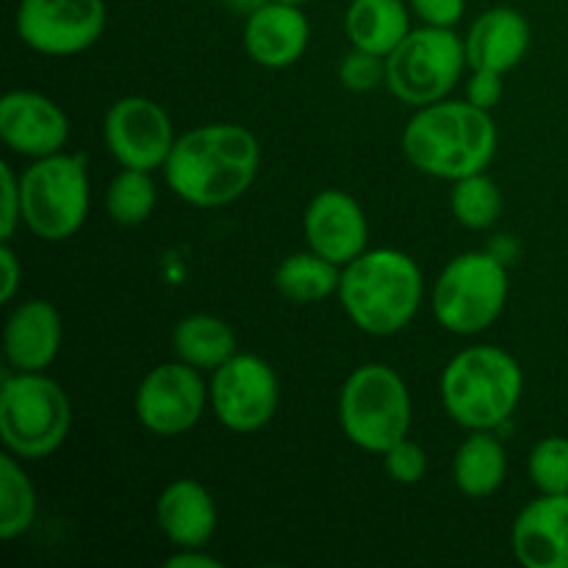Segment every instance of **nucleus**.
<instances>
[{"mask_svg": "<svg viewBox=\"0 0 568 568\" xmlns=\"http://www.w3.org/2000/svg\"><path fill=\"white\" fill-rule=\"evenodd\" d=\"M103 139L122 170H159L175 148L170 114L142 94L120 98L105 111Z\"/></svg>", "mask_w": 568, "mask_h": 568, "instance_id": "f8f14e48", "label": "nucleus"}, {"mask_svg": "<svg viewBox=\"0 0 568 568\" xmlns=\"http://www.w3.org/2000/svg\"><path fill=\"white\" fill-rule=\"evenodd\" d=\"M0 266H3V288H0V300H3V303H11L17 288H20L22 283V264L20 258H17L14 250H11L9 242H3V247H0Z\"/></svg>", "mask_w": 568, "mask_h": 568, "instance_id": "72a5a7b5", "label": "nucleus"}, {"mask_svg": "<svg viewBox=\"0 0 568 568\" xmlns=\"http://www.w3.org/2000/svg\"><path fill=\"white\" fill-rule=\"evenodd\" d=\"M209 399L222 427L231 433H255L275 416L281 386L275 369L261 355L236 353L214 369Z\"/></svg>", "mask_w": 568, "mask_h": 568, "instance_id": "9d476101", "label": "nucleus"}, {"mask_svg": "<svg viewBox=\"0 0 568 568\" xmlns=\"http://www.w3.org/2000/svg\"><path fill=\"white\" fill-rule=\"evenodd\" d=\"M277 3H288V6H303V3H308V0H277Z\"/></svg>", "mask_w": 568, "mask_h": 568, "instance_id": "e433bc0d", "label": "nucleus"}, {"mask_svg": "<svg viewBox=\"0 0 568 568\" xmlns=\"http://www.w3.org/2000/svg\"><path fill=\"white\" fill-rule=\"evenodd\" d=\"M410 392L386 364H364L347 377L338 399V419L349 442L364 453L383 455L408 438Z\"/></svg>", "mask_w": 568, "mask_h": 568, "instance_id": "423d86ee", "label": "nucleus"}, {"mask_svg": "<svg viewBox=\"0 0 568 568\" xmlns=\"http://www.w3.org/2000/svg\"><path fill=\"white\" fill-rule=\"evenodd\" d=\"M466 64V42L453 28L425 26L410 31L388 55L386 83L394 98L422 109L453 92Z\"/></svg>", "mask_w": 568, "mask_h": 568, "instance_id": "1a4fd4ad", "label": "nucleus"}, {"mask_svg": "<svg viewBox=\"0 0 568 568\" xmlns=\"http://www.w3.org/2000/svg\"><path fill=\"white\" fill-rule=\"evenodd\" d=\"M527 471L541 494H568V438H541L527 458Z\"/></svg>", "mask_w": 568, "mask_h": 568, "instance_id": "cd10ccee", "label": "nucleus"}, {"mask_svg": "<svg viewBox=\"0 0 568 568\" xmlns=\"http://www.w3.org/2000/svg\"><path fill=\"white\" fill-rule=\"evenodd\" d=\"M308 42L311 26L300 6L266 0L244 22V50L255 64L266 70L292 67L294 61L303 59Z\"/></svg>", "mask_w": 568, "mask_h": 568, "instance_id": "dca6fc26", "label": "nucleus"}, {"mask_svg": "<svg viewBox=\"0 0 568 568\" xmlns=\"http://www.w3.org/2000/svg\"><path fill=\"white\" fill-rule=\"evenodd\" d=\"M425 283L408 253L394 247L366 250L349 261L338 283L344 311L369 336H394L414 322Z\"/></svg>", "mask_w": 568, "mask_h": 568, "instance_id": "7ed1b4c3", "label": "nucleus"}, {"mask_svg": "<svg viewBox=\"0 0 568 568\" xmlns=\"http://www.w3.org/2000/svg\"><path fill=\"white\" fill-rule=\"evenodd\" d=\"M172 349L194 369H216L236 355V336L220 316L192 314L172 331Z\"/></svg>", "mask_w": 568, "mask_h": 568, "instance_id": "5701e85b", "label": "nucleus"}, {"mask_svg": "<svg viewBox=\"0 0 568 568\" xmlns=\"http://www.w3.org/2000/svg\"><path fill=\"white\" fill-rule=\"evenodd\" d=\"M525 392L519 361L503 347H466L442 375L447 414L466 430H494L505 425Z\"/></svg>", "mask_w": 568, "mask_h": 568, "instance_id": "20e7f679", "label": "nucleus"}, {"mask_svg": "<svg viewBox=\"0 0 568 568\" xmlns=\"http://www.w3.org/2000/svg\"><path fill=\"white\" fill-rule=\"evenodd\" d=\"M338 81H342V87L349 89V92H372L377 83L386 81V64H383L381 55L353 48L342 59Z\"/></svg>", "mask_w": 568, "mask_h": 568, "instance_id": "c85d7f7f", "label": "nucleus"}, {"mask_svg": "<svg viewBox=\"0 0 568 568\" xmlns=\"http://www.w3.org/2000/svg\"><path fill=\"white\" fill-rule=\"evenodd\" d=\"M505 475H508V458L503 444L491 436V430H471L453 460L458 491L471 499L491 497L505 483Z\"/></svg>", "mask_w": 568, "mask_h": 568, "instance_id": "4be33fe9", "label": "nucleus"}, {"mask_svg": "<svg viewBox=\"0 0 568 568\" xmlns=\"http://www.w3.org/2000/svg\"><path fill=\"white\" fill-rule=\"evenodd\" d=\"M342 272L333 261L322 258L320 253H294L275 270V286L292 303H322L338 292Z\"/></svg>", "mask_w": 568, "mask_h": 568, "instance_id": "b1692460", "label": "nucleus"}, {"mask_svg": "<svg viewBox=\"0 0 568 568\" xmlns=\"http://www.w3.org/2000/svg\"><path fill=\"white\" fill-rule=\"evenodd\" d=\"M72 405L64 388L42 372H17L0 388V438L11 455L37 460L70 436Z\"/></svg>", "mask_w": 568, "mask_h": 568, "instance_id": "39448f33", "label": "nucleus"}, {"mask_svg": "<svg viewBox=\"0 0 568 568\" xmlns=\"http://www.w3.org/2000/svg\"><path fill=\"white\" fill-rule=\"evenodd\" d=\"M205 399L209 388L200 377V369L183 361H172L144 375L133 408L144 430L161 438H175L197 425L205 410Z\"/></svg>", "mask_w": 568, "mask_h": 568, "instance_id": "ddd939ff", "label": "nucleus"}, {"mask_svg": "<svg viewBox=\"0 0 568 568\" xmlns=\"http://www.w3.org/2000/svg\"><path fill=\"white\" fill-rule=\"evenodd\" d=\"M22 222L44 242L75 236L89 211V170L81 153L33 159L20 178Z\"/></svg>", "mask_w": 568, "mask_h": 568, "instance_id": "0eeeda50", "label": "nucleus"}, {"mask_svg": "<svg viewBox=\"0 0 568 568\" xmlns=\"http://www.w3.org/2000/svg\"><path fill=\"white\" fill-rule=\"evenodd\" d=\"M530 22L510 6L488 9L471 22L466 37V59L471 70L508 72L530 50Z\"/></svg>", "mask_w": 568, "mask_h": 568, "instance_id": "6ab92c4d", "label": "nucleus"}, {"mask_svg": "<svg viewBox=\"0 0 568 568\" xmlns=\"http://www.w3.org/2000/svg\"><path fill=\"white\" fill-rule=\"evenodd\" d=\"M155 521L175 549L205 547L216 530L214 497L192 477L172 480L155 503Z\"/></svg>", "mask_w": 568, "mask_h": 568, "instance_id": "aec40b11", "label": "nucleus"}, {"mask_svg": "<svg viewBox=\"0 0 568 568\" xmlns=\"http://www.w3.org/2000/svg\"><path fill=\"white\" fill-rule=\"evenodd\" d=\"M155 183L144 170H122L105 189V211L120 225H142L155 209Z\"/></svg>", "mask_w": 568, "mask_h": 568, "instance_id": "bb28decb", "label": "nucleus"}, {"mask_svg": "<svg viewBox=\"0 0 568 568\" xmlns=\"http://www.w3.org/2000/svg\"><path fill=\"white\" fill-rule=\"evenodd\" d=\"M383 458H386L388 477H392L394 483H399V486H416L427 471L425 449L416 442H410V438H403V442L394 444L392 449H386Z\"/></svg>", "mask_w": 568, "mask_h": 568, "instance_id": "c756f323", "label": "nucleus"}, {"mask_svg": "<svg viewBox=\"0 0 568 568\" xmlns=\"http://www.w3.org/2000/svg\"><path fill=\"white\" fill-rule=\"evenodd\" d=\"M344 31L353 48L388 59L410 33V14L403 0H353Z\"/></svg>", "mask_w": 568, "mask_h": 568, "instance_id": "412c9836", "label": "nucleus"}, {"mask_svg": "<svg viewBox=\"0 0 568 568\" xmlns=\"http://www.w3.org/2000/svg\"><path fill=\"white\" fill-rule=\"evenodd\" d=\"M222 564L211 555L203 552V547H183L166 560V568H220Z\"/></svg>", "mask_w": 568, "mask_h": 568, "instance_id": "f704fd0d", "label": "nucleus"}, {"mask_svg": "<svg viewBox=\"0 0 568 568\" xmlns=\"http://www.w3.org/2000/svg\"><path fill=\"white\" fill-rule=\"evenodd\" d=\"M503 72H494V70H471L469 78V89H466V98H469L471 105L477 109H486L491 111L494 105L503 100Z\"/></svg>", "mask_w": 568, "mask_h": 568, "instance_id": "2f4dec72", "label": "nucleus"}, {"mask_svg": "<svg viewBox=\"0 0 568 568\" xmlns=\"http://www.w3.org/2000/svg\"><path fill=\"white\" fill-rule=\"evenodd\" d=\"M261 148L253 133L233 122L194 128L175 139L164 164L166 186L197 209H216L242 197L255 181Z\"/></svg>", "mask_w": 568, "mask_h": 568, "instance_id": "f257e3e1", "label": "nucleus"}, {"mask_svg": "<svg viewBox=\"0 0 568 568\" xmlns=\"http://www.w3.org/2000/svg\"><path fill=\"white\" fill-rule=\"evenodd\" d=\"M303 233L314 253L336 266H347L349 261L366 253L369 222L353 194L342 189H325L305 209Z\"/></svg>", "mask_w": 568, "mask_h": 568, "instance_id": "4468645a", "label": "nucleus"}, {"mask_svg": "<svg viewBox=\"0 0 568 568\" xmlns=\"http://www.w3.org/2000/svg\"><path fill=\"white\" fill-rule=\"evenodd\" d=\"M497 122L491 111L469 100H438L422 105L403 131L405 159L442 181H460L486 170L497 153Z\"/></svg>", "mask_w": 568, "mask_h": 568, "instance_id": "f03ea898", "label": "nucleus"}, {"mask_svg": "<svg viewBox=\"0 0 568 568\" xmlns=\"http://www.w3.org/2000/svg\"><path fill=\"white\" fill-rule=\"evenodd\" d=\"M61 338L64 325L59 308L48 300H26L6 320V358L17 372H44L59 355Z\"/></svg>", "mask_w": 568, "mask_h": 568, "instance_id": "a211bd4d", "label": "nucleus"}, {"mask_svg": "<svg viewBox=\"0 0 568 568\" xmlns=\"http://www.w3.org/2000/svg\"><path fill=\"white\" fill-rule=\"evenodd\" d=\"M17 37L44 55H75L105 28L103 0H20Z\"/></svg>", "mask_w": 568, "mask_h": 568, "instance_id": "9b49d317", "label": "nucleus"}, {"mask_svg": "<svg viewBox=\"0 0 568 568\" xmlns=\"http://www.w3.org/2000/svg\"><path fill=\"white\" fill-rule=\"evenodd\" d=\"M514 552L527 568H568V494H541L521 508Z\"/></svg>", "mask_w": 568, "mask_h": 568, "instance_id": "f3484780", "label": "nucleus"}, {"mask_svg": "<svg viewBox=\"0 0 568 568\" xmlns=\"http://www.w3.org/2000/svg\"><path fill=\"white\" fill-rule=\"evenodd\" d=\"M449 205H453V214L460 225L469 227V231H486L499 220L505 203L497 183L477 172V175L455 181Z\"/></svg>", "mask_w": 568, "mask_h": 568, "instance_id": "a878e982", "label": "nucleus"}, {"mask_svg": "<svg viewBox=\"0 0 568 568\" xmlns=\"http://www.w3.org/2000/svg\"><path fill=\"white\" fill-rule=\"evenodd\" d=\"M0 239L11 242L22 222V192L20 178L9 164H0Z\"/></svg>", "mask_w": 568, "mask_h": 568, "instance_id": "7c9ffc66", "label": "nucleus"}, {"mask_svg": "<svg viewBox=\"0 0 568 568\" xmlns=\"http://www.w3.org/2000/svg\"><path fill=\"white\" fill-rule=\"evenodd\" d=\"M0 139L26 159L61 153L70 139V120L59 103L39 92L17 89L0 100Z\"/></svg>", "mask_w": 568, "mask_h": 568, "instance_id": "2eb2a0df", "label": "nucleus"}, {"mask_svg": "<svg viewBox=\"0 0 568 568\" xmlns=\"http://www.w3.org/2000/svg\"><path fill=\"white\" fill-rule=\"evenodd\" d=\"M33 519H37V491L31 477L17 464V455H3L0 458V538L14 541L31 530Z\"/></svg>", "mask_w": 568, "mask_h": 568, "instance_id": "393cba45", "label": "nucleus"}, {"mask_svg": "<svg viewBox=\"0 0 568 568\" xmlns=\"http://www.w3.org/2000/svg\"><path fill=\"white\" fill-rule=\"evenodd\" d=\"M508 270L494 253H460L433 286V314L455 336L488 331L508 303Z\"/></svg>", "mask_w": 568, "mask_h": 568, "instance_id": "6e6552de", "label": "nucleus"}, {"mask_svg": "<svg viewBox=\"0 0 568 568\" xmlns=\"http://www.w3.org/2000/svg\"><path fill=\"white\" fill-rule=\"evenodd\" d=\"M222 3L227 6V9L239 11V14H253L258 6H264L266 0H222Z\"/></svg>", "mask_w": 568, "mask_h": 568, "instance_id": "c9c22d12", "label": "nucleus"}, {"mask_svg": "<svg viewBox=\"0 0 568 568\" xmlns=\"http://www.w3.org/2000/svg\"><path fill=\"white\" fill-rule=\"evenodd\" d=\"M425 26L455 28L466 11V0H410Z\"/></svg>", "mask_w": 568, "mask_h": 568, "instance_id": "473e14b6", "label": "nucleus"}]
</instances>
